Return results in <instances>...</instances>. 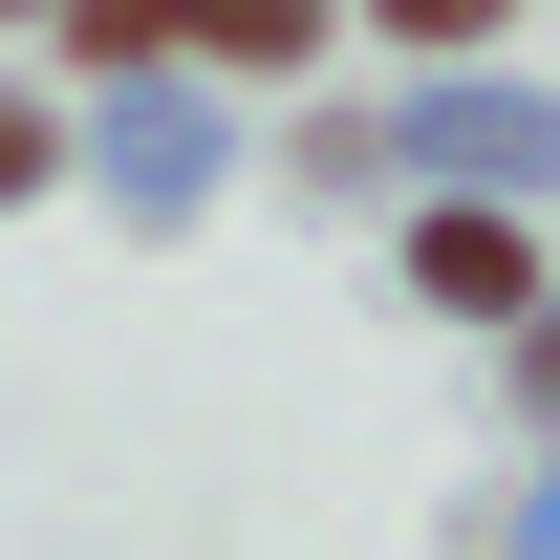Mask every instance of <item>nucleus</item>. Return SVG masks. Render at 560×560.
<instances>
[{"instance_id":"f257e3e1","label":"nucleus","mask_w":560,"mask_h":560,"mask_svg":"<svg viewBox=\"0 0 560 560\" xmlns=\"http://www.w3.org/2000/svg\"><path fill=\"white\" fill-rule=\"evenodd\" d=\"M410 280H431V302H475V324H495V302H539V259H517L495 215H431V237H410Z\"/></svg>"},{"instance_id":"f03ea898","label":"nucleus","mask_w":560,"mask_h":560,"mask_svg":"<svg viewBox=\"0 0 560 560\" xmlns=\"http://www.w3.org/2000/svg\"><path fill=\"white\" fill-rule=\"evenodd\" d=\"M195 44H237V66H280V44H324V0H173Z\"/></svg>"},{"instance_id":"7ed1b4c3","label":"nucleus","mask_w":560,"mask_h":560,"mask_svg":"<svg viewBox=\"0 0 560 560\" xmlns=\"http://www.w3.org/2000/svg\"><path fill=\"white\" fill-rule=\"evenodd\" d=\"M388 22H410V44H475V22H495V0H388Z\"/></svg>"}]
</instances>
